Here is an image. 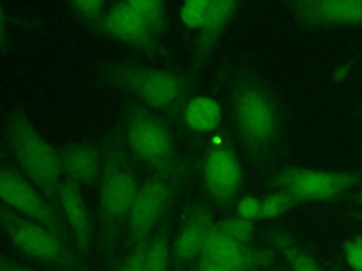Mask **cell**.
I'll return each mask as SVG.
<instances>
[{
    "label": "cell",
    "mask_w": 362,
    "mask_h": 271,
    "mask_svg": "<svg viewBox=\"0 0 362 271\" xmlns=\"http://www.w3.org/2000/svg\"><path fill=\"white\" fill-rule=\"evenodd\" d=\"M4 143L27 181L59 213L58 192L64 174L58 148L44 138L20 107L13 109L6 120Z\"/></svg>",
    "instance_id": "cell-1"
},
{
    "label": "cell",
    "mask_w": 362,
    "mask_h": 271,
    "mask_svg": "<svg viewBox=\"0 0 362 271\" xmlns=\"http://www.w3.org/2000/svg\"><path fill=\"white\" fill-rule=\"evenodd\" d=\"M230 109L246 151L263 158L279 138L280 112L270 90L253 73L238 76L232 86Z\"/></svg>",
    "instance_id": "cell-2"
},
{
    "label": "cell",
    "mask_w": 362,
    "mask_h": 271,
    "mask_svg": "<svg viewBox=\"0 0 362 271\" xmlns=\"http://www.w3.org/2000/svg\"><path fill=\"white\" fill-rule=\"evenodd\" d=\"M99 76L150 110L170 117L182 112L189 100V80L171 69L112 62L99 69Z\"/></svg>",
    "instance_id": "cell-3"
},
{
    "label": "cell",
    "mask_w": 362,
    "mask_h": 271,
    "mask_svg": "<svg viewBox=\"0 0 362 271\" xmlns=\"http://www.w3.org/2000/svg\"><path fill=\"white\" fill-rule=\"evenodd\" d=\"M139 188V179L122 141L110 140L102 155L99 176L100 234L106 248L112 250L126 227Z\"/></svg>",
    "instance_id": "cell-4"
},
{
    "label": "cell",
    "mask_w": 362,
    "mask_h": 271,
    "mask_svg": "<svg viewBox=\"0 0 362 271\" xmlns=\"http://www.w3.org/2000/svg\"><path fill=\"white\" fill-rule=\"evenodd\" d=\"M122 144L129 155L154 175L181 171L174 136L165 121L139 102L127 106L122 121Z\"/></svg>",
    "instance_id": "cell-5"
},
{
    "label": "cell",
    "mask_w": 362,
    "mask_h": 271,
    "mask_svg": "<svg viewBox=\"0 0 362 271\" xmlns=\"http://www.w3.org/2000/svg\"><path fill=\"white\" fill-rule=\"evenodd\" d=\"M167 25V4L160 0H129L107 4L93 30L154 55Z\"/></svg>",
    "instance_id": "cell-6"
},
{
    "label": "cell",
    "mask_w": 362,
    "mask_h": 271,
    "mask_svg": "<svg viewBox=\"0 0 362 271\" xmlns=\"http://www.w3.org/2000/svg\"><path fill=\"white\" fill-rule=\"evenodd\" d=\"M0 230L27 257L55 265L64 271H78V261L69 244L42 224L17 215L0 202Z\"/></svg>",
    "instance_id": "cell-7"
},
{
    "label": "cell",
    "mask_w": 362,
    "mask_h": 271,
    "mask_svg": "<svg viewBox=\"0 0 362 271\" xmlns=\"http://www.w3.org/2000/svg\"><path fill=\"white\" fill-rule=\"evenodd\" d=\"M181 176L182 169L154 175L140 185L126 224L132 246L147 241L161 224L178 191Z\"/></svg>",
    "instance_id": "cell-8"
},
{
    "label": "cell",
    "mask_w": 362,
    "mask_h": 271,
    "mask_svg": "<svg viewBox=\"0 0 362 271\" xmlns=\"http://www.w3.org/2000/svg\"><path fill=\"white\" fill-rule=\"evenodd\" d=\"M0 202L17 215L42 224L68 244L69 231L59 213L24 175L13 168H0Z\"/></svg>",
    "instance_id": "cell-9"
},
{
    "label": "cell",
    "mask_w": 362,
    "mask_h": 271,
    "mask_svg": "<svg viewBox=\"0 0 362 271\" xmlns=\"http://www.w3.org/2000/svg\"><path fill=\"white\" fill-rule=\"evenodd\" d=\"M351 172L322 171L301 167L283 168L273 176V183L290 193L297 203L307 200H331L358 183Z\"/></svg>",
    "instance_id": "cell-10"
},
{
    "label": "cell",
    "mask_w": 362,
    "mask_h": 271,
    "mask_svg": "<svg viewBox=\"0 0 362 271\" xmlns=\"http://www.w3.org/2000/svg\"><path fill=\"white\" fill-rule=\"evenodd\" d=\"M202 183L209 199L218 205H226L235 198L242 183V168L229 144H216L208 151Z\"/></svg>",
    "instance_id": "cell-11"
},
{
    "label": "cell",
    "mask_w": 362,
    "mask_h": 271,
    "mask_svg": "<svg viewBox=\"0 0 362 271\" xmlns=\"http://www.w3.org/2000/svg\"><path fill=\"white\" fill-rule=\"evenodd\" d=\"M288 7L313 25L362 24V0H301L288 3Z\"/></svg>",
    "instance_id": "cell-12"
},
{
    "label": "cell",
    "mask_w": 362,
    "mask_h": 271,
    "mask_svg": "<svg viewBox=\"0 0 362 271\" xmlns=\"http://www.w3.org/2000/svg\"><path fill=\"white\" fill-rule=\"evenodd\" d=\"M58 203L62 222L74 236L75 250L79 254H86L93 240V230L79 185L64 178L58 192Z\"/></svg>",
    "instance_id": "cell-13"
},
{
    "label": "cell",
    "mask_w": 362,
    "mask_h": 271,
    "mask_svg": "<svg viewBox=\"0 0 362 271\" xmlns=\"http://www.w3.org/2000/svg\"><path fill=\"white\" fill-rule=\"evenodd\" d=\"M214 224L212 215L205 206H195L188 213L173 244L175 265L187 264L201 255Z\"/></svg>",
    "instance_id": "cell-14"
},
{
    "label": "cell",
    "mask_w": 362,
    "mask_h": 271,
    "mask_svg": "<svg viewBox=\"0 0 362 271\" xmlns=\"http://www.w3.org/2000/svg\"><path fill=\"white\" fill-rule=\"evenodd\" d=\"M58 152L65 179L79 186H92L100 176L102 155L95 145L88 143L66 144L58 148Z\"/></svg>",
    "instance_id": "cell-15"
},
{
    "label": "cell",
    "mask_w": 362,
    "mask_h": 271,
    "mask_svg": "<svg viewBox=\"0 0 362 271\" xmlns=\"http://www.w3.org/2000/svg\"><path fill=\"white\" fill-rule=\"evenodd\" d=\"M236 7H238L236 1L211 0L206 20L202 28L199 30V37L197 40L192 58H191V68L194 72H197L201 68V65L205 62L214 45L218 42L219 37L222 35L228 21L233 16Z\"/></svg>",
    "instance_id": "cell-16"
},
{
    "label": "cell",
    "mask_w": 362,
    "mask_h": 271,
    "mask_svg": "<svg viewBox=\"0 0 362 271\" xmlns=\"http://www.w3.org/2000/svg\"><path fill=\"white\" fill-rule=\"evenodd\" d=\"M184 124L197 133H211L221 124V104L209 96H197L187 102L182 109Z\"/></svg>",
    "instance_id": "cell-17"
},
{
    "label": "cell",
    "mask_w": 362,
    "mask_h": 271,
    "mask_svg": "<svg viewBox=\"0 0 362 271\" xmlns=\"http://www.w3.org/2000/svg\"><path fill=\"white\" fill-rule=\"evenodd\" d=\"M173 260L171 224L165 219L147 241L144 251V271H168Z\"/></svg>",
    "instance_id": "cell-18"
},
{
    "label": "cell",
    "mask_w": 362,
    "mask_h": 271,
    "mask_svg": "<svg viewBox=\"0 0 362 271\" xmlns=\"http://www.w3.org/2000/svg\"><path fill=\"white\" fill-rule=\"evenodd\" d=\"M270 243L288 263L291 271H322L317 260L301 250L293 240L281 231H272L269 234Z\"/></svg>",
    "instance_id": "cell-19"
},
{
    "label": "cell",
    "mask_w": 362,
    "mask_h": 271,
    "mask_svg": "<svg viewBox=\"0 0 362 271\" xmlns=\"http://www.w3.org/2000/svg\"><path fill=\"white\" fill-rule=\"evenodd\" d=\"M215 227L229 239L242 244H249L255 233V223L239 216H232L215 222Z\"/></svg>",
    "instance_id": "cell-20"
},
{
    "label": "cell",
    "mask_w": 362,
    "mask_h": 271,
    "mask_svg": "<svg viewBox=\"0 0 362 271\" xmlns=\"http://www.w3.org/2000/svg\"><path fill=\"white\" fill-rule=\"evenodd\" d=\"M211 0H191L181 4L180 18L181 23L189 30H201L209 10Z\"/></svg>",
    "instance_id": "cell-21"
},
{
    "label": "cell",
    "mask_w": 362,
    "mask_h": 271,
    "mask_svg": "<svg viewBox=\"0 0 362 271\" xmlns=\"http://www.w3.org/2000/svg\"><path fill=\"white\" fill-rule=\"evenodd\" d=\"M296 203L297 200L286 191L279 189L276 192H272L270 195L260 200V219H274L287 212Z\"/></svg>",
    "instance_id": "cell-22"
},
{
    "label": "cell",
    "mask_w": 362,
    "mask_h": 271,
    "mask_svg": "<svg viewBox=\"0 0 362 271\" xmlns=\"http://www.w3.org/2000/svg\"><path fill=\"white\" fill-rule=\"evenodd\" d=\"M68 7L82 23L93 28V25L99 21L102 14L105 13L107 4L98 0L96 1H71Z\"/></svg>",
    "instance_id": "cell-23"
},
{
    "label": "cell",
    "mask_w": 362,
    "mask_h": 271,
    "mask_svg": "<svg viewBox=\"0 0 362 271\" xmlns=\"http://www.w3.org/2000/svg\"><path fill=\"white\" fill-rule=\"evenodd\" d=\"M147 241L132 246V250L122 260L116 271H144V251Z\"/></svg>",
    "instance_id": "cell-24"
},
{
    "label": "cell",
    "mask_w": 362,
    "mask_h": 271,
    "mask_svg": "<svg viewBox=\"0 0 362 271\" xmlns=\"http://www.w3.org/2000/svg\"><path fill=\"white\" fill-rule=\"evenodd\" d=\"M344 255L351 270L362 271V236L354 237L344 244Z\"/></svg>",
    "instance_id": "cell-25"
},
{
    "label": "cell",
    "mask_w": 362,
    "mask_h": 271,
    "mask_svg": "<svg viewBox=\"0 0 362 271\" xmlns=\"http://www.w3.org/2000/svg\"><path fill=\"white\" fill-rule=\"evenodd\" d=\"M260 210H262L260 200L253 196H243L236 205L238 216L252 222L256 219H260Z\"/></svg>",
    "instance_id": "cell-26"
},
{
    "label": "cell",
    "mask_w": 362,
    "mask_h": 271,
    "mask_svg": "<svg viewBox=\"0 0 362 271\" xmlns=\"http://www.w3.org/2000/svg\"><path fill=\"white\" fill-rule=\"evenodd\" d=\"M0 271H35L0 253Z\"/></svg>",
    "instance_id": "cell-27"
},
{
    "label": "cell",
    "mask_w": 362,
    "mask_h": 271,
    "mask_svg": "<svg viewBox=\"0 0 362 271\" xmlns=\"http://www.w3.org/2000/svg\"><path fill=\"white\" fill-rule=\"evenodd\" d=\"M7 45V17L3 4L0 3V55Z\"/></svg>",
    "instance_id": "cell-28"
},
{
    "label": "cell",
    "mask_w": 362,
    "mask_h": 271,
    "mask_svg": "<svg viewBox=\"0 0 362 271\" xmlns=\"http://www.w3.org/2000/svg\"><path fill=\"white\" fill-rule=\"evenodd\" d=\"M194 271H243L239 268H232L221 264H214V263H197V267Z\"/></svg>",
    "instance_id": "cell-29"
},
{
    "label": "cell",
    "mask_w": 362,
    "mask_h": 271,
    "mask_svg": "<svg viewBox=\"0 0 362 271\" xmlns=\"http://www.w3.org/2000/svg\"><path fill=\"white\" fill-rule=\"evenodd\" d=\"M355 199H356V202H358V203H361V205H362V191L355 196Z\"/></svg>",
    "instance_id": "cell-30"
}]
</instances>
